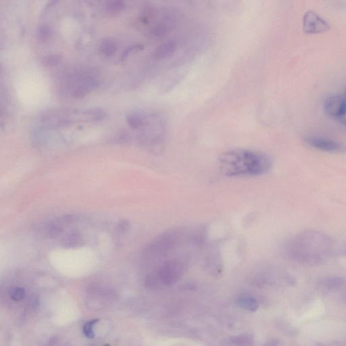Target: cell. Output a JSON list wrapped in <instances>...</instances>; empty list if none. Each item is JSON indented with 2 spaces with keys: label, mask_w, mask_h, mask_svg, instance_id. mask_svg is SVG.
<instances>
[{
  "label": "cell",
  "mask_w": 346,
  "mask_h": 346,
  "mask_svg": "<svg viewBox=\"0 0 346 346\" xmlns=\"http://www.w3.org/2000/svg\"><path fill=\"white\" fill-rule=\"evenodd\" d=\"M287 255L298 264L318 266L335 254V242L323 232L306 230L297 234L288 243Z\"/></svg>",
  "instance_id": "1"
},
{
  "label": "cell",
  "mask_w": 346,
  "mask_h": 346,
  "mask_svg": "<svg viewBox=\"0 0 346 346\" xmlns=\"http://www.w3.org/2000/svg\"><path fill=\"white\" fill-rule=\"evenodd\" d=\"M218 166L223 176L258 177L271 170L273 161L262 151L248 149H235L225 151L218 158Z\"/></svg>",
  "instance_id": "2"
},
{
  "label": "cell",
  "mask_w": 346,
  "mask_h": 346,
  "mask_svg": "<svg viewBox=\"0 0 346 346\" xmlns=\"http://www.w3.org/2000/svg\"><path fill=\"white\" fill-rule=\"evenodd\" d=\"M187 271V265L180 260H172L162 265L154 274L147 277V286L152 288H164L176 284Z\"/></svg>",
  "instance_id": "3"
},
{
  "label": "cell",
  "mask_w": 346,
  "mask_h": 346,
  "mask_svg": "<svg viewBox=\"0 0 346 346\" xmlns=\"http://www.w3.org/2000/svg\"><path fill=\"white\" fill-rule=\"evenodd\" d=\"M186 231L183 228H175L161 234L149 247V253L156 256L166 255L184 242L187 238Z\"/></svg>",
  "instance_id": "4"
},
{
  "label": "cell",
  "mask_w": 346,
  "mask_h": 346,
  "mask_svg": "<svg viewBox=\"0 0 346 346\" xmlns=\"http://www.w3.org/2000/svg\"><path fill=\"white\" fill-rule=\"evenodd\" d=\"M330 25L313 11H307L303 18V31L306 34L315 35L330 30Z\"/></svg>",
  "instance_id": "5"
},
{
  "label": "cell",
  "mask_w": 346,
  "mask_h": 346,
  "mask_svg": "<svg viewBox=\"0 0 346 346\" xmlns=\"http://www.w3.org/2000/svg\"><path fill=\"white\" fill-rule=\"evenodd\" d=\"M324 109L330 117L339 119L346 111V98L345 96L333 95L324 100Z\"/></svg>",
  "instance_id": "6"
},
{
  "label": "cell",
  "mask_w": 346,
  "mask_h": 346,
  "mask_svg": "<svg viewBox=\"0 0 346 346\" xmlns=\"http://www.w3.org/2000/svg\"><path fill=\"white\" fill-rule=\"evenodd\" d=\"M345 284V280L343 277L329 276L320 279L316 284V288L319 292L326 294L340 290Z\"/></svg>",
  "instance_id": "7"
},
{
  "label": "cell",
  "mask_w": 346,
  "mask_h": 346,
  "mask_svg": "<svg viewBox=\"0 0 346 346\" xmlns=\"http://www.w3.org/2000/svg\"><path fill=\"white\" fill-rule=\"evenodd\" d=\"M306 143L310 146L324 151H335L339 150L340 145L332 139L320 137H309L306 139Z\"/></svg>",
  "instance_id": "8"
},
{
  "label": "cell",
  "mask_w": 346,
  "mask_h": 346,
  "mask_svg": "<svg viewBox=\"0 0 346 346\" xmlns=\"http://www.w3.org/2000/svg\"><path fill=\"white\" fill-rule=\"evenodd\" d=\"M178 48V43L175 40H169L158 46L154 52L156 60H163L172 56Z\"/></svg>",
  "instance_id": "9"
},
{
  "label": "cell",
  "mask_w": 346,
  "mask_h": 346,
  "mask_svg": "<svg viewBox=\"0 0 346 346\" xmlns=\"http://www.w3.org/2000/svg\"><path fill=\"white\" fill-rule=\"evenodd\" d=\"M237 306L241 309L249 312L256 311L259 307L258 301L248 294H241L236 300Z\"/></svg>",
  "instance_id": "10"
},
{
  "label": "cell",
  "mask_w": 346,
  "mask_h": 346,
  "mask_svg": "<svg viewBox=\"0 0 346 346\" xmlns=\"http://www.w3.org/2000/svg\"><path fill=\"white\" fill-rule=\"evenodd\" d=\"M254 335L251 333H243L230 338V344L234 345L247 346L254 343Z\"/></svg>",
  "instance_id": "11"
},
{
  "label": "cell",
  "mask_w": 346,
  "mask_h": 346,
  "mask_svg": "<svg viewBox=\"0 0 346 346\" xmlns=\"http://www.w3.org/2000/svg\"><path fill=\"white\" fill-rule=\"evenodd\" d=\"M117 43L113 39H104L100 46V52L104 56L111 57L113 56L117 52Z\"/></svg>",
  "instance_id": "12"
},
{
  "label": "cell",
  "mask_w": 346,
  "mask_h": 346,
  "mask_svg": "<svg viewBox=\"0 0 346 346\" xmlns=\"http://www.w3.org/2000/svg\"><path fill=\"white\" fill-rule=\"evenodd\" d=\"M147 114L132 113L127 117V121L130 127L133 129H140L145 123Z\"/></svg>",
  "instance_id": "13"
},
{
  "label": "cell",
  "mask_w": 346,
  "mask_h": 346,
  "mask_svg": "<svg viewBox=\"0 0 346 346\" xmlns=\"http://www.w3.org/2000/svg\"><path fill=\"white\" fill-rule=\"evenodd\" d=\"M125 7V0H108L106 11L112 15H116L123 11Z\"/></svg>",
  "instance_id": "14"
},
{
  "label": "cell",
  "mask_w": 346,
  "mask_h": 346,
  "mask_svg": "<svg viewBox=\"0 0 346 346\" xmlns=\"http://www.w3.org/2000/svg\"><path fill=\"white\" fill-rule=\"evenodd\" d=\"M37 38L40 42L45 43L48 41L52 37V31L50 27L48 25H41L37 29Z\"/></svg>",
  "instance_id": "15"
},
{
  "label": "cell",
  "mask_w": 346,
  "mask_h": 346,
  "mask_svg": "<svg viewBox=\"0 0 346 346\" xmlns=\"http://www.w3.org/2000/svg\"><path fill=\"white\" fill-rule=\"evenodd\" d=\"M62 60V56L60 55H50L44 57L42 60V64L46 66H54L58 65Z\"/></svg>",
  "instance_id": "16"
},
{
  "label": "cell",
  "mask_w": 346,
  "mask_h": 346,
  "mask_svg": "<svg viewBox=\"0 0 346 346\" xmlns=\"http://www.w3.org/2000/svg\"><path fill=\"white\" fill-rule=\"evenodd\" d=\"M98 321H99V320L95 319L84 324L82 331H83L84 335H85V337L90 338V339H92V338L95 337L94 328V326L96 325Z\"/></svg>",
  "instance_id": "17"
},
{
  "label": "cell",
  "mask_w": 346,
  "mask_h": 346,
  "mask_svg": "<svg viewBox=\"0 0 346 346\" xmlns=\"http://www.w3.org/2000/svg\"><path fill=\"white\" fill-rule=\"evenodd\" d=\"M25 296V291L24 289L21 288H15L12 289L10 292V297L12 300L15 302H20L23 300Z\"/></svg>",
  "instance_id": "18"
},
{
  "label": "cell",
  "mask_w": 346,
  "mask_h": 346,
  "mask_svg": "<svg viewBox=\"0 0 346 346\" xmlns=\"http://www.w3.org/2000/svg\"><path fill=\"white\" fill-rule=\"evenodd\" d=\"M85 115L88 116V118H90V119L94 120V121H99V120L103 119L106 116L104 112L99 109L91 110V111H86Z\"/></svg>",
  "instance_id": "19"
},
{
  "label": "cell",
  "mask_w": 346,
  "mask_h": 346,
  "mask_svg": "<svg viewBox=\"0 0 346 346\" xmlns=\"http://www.w3.org/2000/svg\"><path fill=\"white\" fill-rule=\"evenodd\" d=\"M143 46L141 44L133 45V46L129 47V48L126 49L123 54H122L121 60H124L130 54L133 52H136V51H139L143 50Z\"/></svg>",
  "instance_id": "20"
},
{
  "label": "cell",
  "mask_w": 346,
  "mask_h": 346,
  "mask_svg": "<svg viewBox=\"0 0 346 346\" xmlns=\"http://www.w3.org/2000/svg\"><path fill=\"white\" fill-rule=\"evenodd\" d=\"M335 253L341 256L346 257V241L342 243L337 248L336 247Z\"/></svg>",
  "instance_id": "21"
},
{
  "label": "cell",
  "mask_w": 346,
  "mask_h": 346,
  "mask_svg": "<svg viewBox=\"0 0 346 346\" xmlns=\"http://www.w3.org/2000/svg\"><path fill=\"white\" fill-rule=\"evenodd\" d=\"M338 121H339L341 123H343L344 125H346V111L345 113L342 115L341 117L338 119Z\"/></svg>",
  "instance_id": "22"
},
{
  "label": "cell",
  "mask_w": 346,
  "mask_h": 346,
  "mask_svg": "<svg viewBox=\"0 0 346 346\" xmlns=\"http://www.w3.org/2000/svg\"><path fill=\"white\" fill-rule=\"evenodd\" d=\"M58 1V0H50V3H49L48 5H47V9H48V8L52 7V6H54V5H56V3Z\"/></svg>",
  "instance_id": "23"
},
{
  "label": "cell",
  "mask_w": 346,
  "mask_h": 346,
  "mask_svg": "<svg viewBox=\"0 0 346 346\" xmlns=\"http://www.w3.org/2000/svg\"><path fill=\"white\" fill-rule=\"evenodd\" d=\"M342 299L344 302H346V292H344L343 295H342Z\"/></svg>",
  "instance_id": "24"
},
{
  "label": "cell",
  "mask_w": 346,
  "mask_h": 346,
  "mask_svg": "<svg viewBox=\"0 0 346 346\" xmlns=\"http://www.w3.org/2000/svg\"><path fill=\"white\" fill-rule=\"evenodd\" d=\"M344 96H345V97L346 98V90H345V94H344Z\"/></svg>",
  "instance_id": "25"
}]
</instances>
